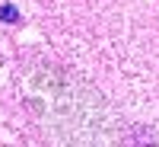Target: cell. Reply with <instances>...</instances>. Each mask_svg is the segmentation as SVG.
Segmentation results:
<instances>
[{
	"label": "cell",
	"instance_id": "6da1fadb",
	"mask_svg": "<svg viewBox=\"0 0 159 147\" xmlns=\"http://www.w3.org/2000/svg\"><path fill=\"white\" fill-rule=\"evenodd\" d=\"M25 102L51 147H115L111 112L96 90L57 67H42L25 83Z\"/></svg>",
	"mask_w": 159,
	"mask_h": 147
},
{
	"label": "cell",
	"instance_id": "7a4b0ae2",
	"mask_svg": "<svg viewBox=\"0 0 159 147\" xmlns=\"http://www.w3.org/2000/svg\"><path fill=\"white\" fill-rule=\"evenodd\" d=\"M3 16H7V22H13V19H16V10H13V7H7V10H3Z\"/></svg>",
	"mask_w": 159,
	"mask_h": 147
}]
</instances>
